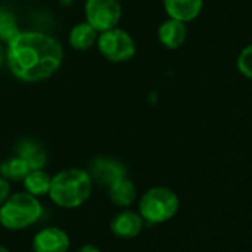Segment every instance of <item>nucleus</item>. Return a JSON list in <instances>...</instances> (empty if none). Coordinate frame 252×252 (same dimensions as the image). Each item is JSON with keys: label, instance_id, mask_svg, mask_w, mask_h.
<instances>
[{"label": "nucleus", "instance_id": "obj_22", "mask_svg": "<svg viewBox=\"0 0 252 252\" xmlns=\"http://www.w3.org/2000/svg\"><path fill=\"white\" fill-rule=\"evenodd\" d=\"M0 252H9V251H8V248H6V246H3L2 243H0Z\"/></svg>", "mask_w": 252, "mask_h": 252}, {"label": "nucleus", "instance_id": "obj_12", "mask_svg": "<svg viewBox=\"0 0 252 252\" xmlns=\"http://www.w3.org/2000/svg\"><path fill=\"white\" fill-rule=\"evenodd\" d=\"M108 196L110 200L120 208L131 206L137 199V189L135 184L128 177H120L114 183L108 186Z\"/></svg>", "mask_w": 252, "mask_h": 252}, {"label": "nucleus", "instance_id": "obj_5", "mask_svg": "<svg viewBox=\"0 0 252 252\" xmlns=\"http://www.w3.org/2000/svg\"><path fill=\"white\" fill-rule=\"evenodd\" d=\"M99 54L111 63H126L134 58L137 52L132 36L119 27L101 32L96 39Z\"/></svg>", "mask_w": 252, "mask_h": 252}, {"label": "nucleus", "instance_id": "obj_17", "mask_svg": "<svg viewBox=\"0 0 252 252\" xmlns=\"http://www.w3.org/2000/svg\"><path fill=\"white\" fill-rule=\"evenodd\" d=\"M18 32L15 15L8 9H0V42L8 43Z\"/></svg>", "mask_w": 252, "mask_h": 252}, {"label": "nucleus", "instance_id": "obj_4", "mask_svg": "<svg viewBox=\"0 0 252 252\" xmlns=\"http://www.w3.org/2000/svg\"><path fill=\"white\" fill-rule=\"evenodd\" d=\"M140 215L150 224H162L175 217L180 209L177 193L163 186L149 189L140 199Z\"/></svg>", "mask_w": 252, "mask_h": 252}, {"label": "nucleus", "instance_id": "obj_6", "mask_svg": "<svg viewBox=\"0 0 252 252\" xmlns=\"http://www.w3.org/2000/svg\"><path fill=\"white\" fill-rule=\"evenodd\" d=\"M85 18L98 33L117 27L122 18L119 0H86Z\"/></svg>", "mask_w": 252, "mask_h": 252}, {"label": "nucleus", "instance_id": "obj_7", "mask_svg": "<svg viewBox=\"0 0 252 252\" xmlns=\"http://www.w3.org/2000/svg\"><path fill=\"white\" fill-rule=\"evenodd\" d=\"M68 248L70 237L58 227H46L33 237L34 252H67Z\"/></svg>", "mask_w": 252, "mask_h": 252}, {"label": "nucleus", "instance_id": "obj_8", "mask_svg": "<svg viewBox=\"0 0 252 252\" xmlns=\"http://www.w3.org/2000/svg\"><path fill=\"white\" fill-rule=\"evenodd\" d=\"M89 175L92 178V183H98L99 186L108 187L117 178L125 177L126 171H125V166L114 159L98 158L91 163Z\"/></svg>", "mask_w": 252, "mask_h": 252}, {"label": "nucleus", "instance_id": "obj_19", "mask_svg": "<svg viewBox=\"0 0 252 252\" xmlns=\"http://www.w3.org/2000/svg\"><path fill=\"white\" fill-rule=\"evenodd\" d=\"M11 194V184L8 180L0 177V206L3 205V202L9 197Z\"/></svg>", "mask_w": 252, "mask_h": 252}, {"label": "nucleus", "instance_id": "obj_15", "mask_svg": "<svg viewBox=\"0 0 252 252\" xmlns=\"http://www.w3.org/2000/svg\"><path fill=\"white\" fill-rule=\"evenodd\" d=\"M30 171V165L20 156H12L0 163V177L8 181H23Z\"/></svg>", "mask_w": 252, "mask_h": 252}, {"label": "nucleus", "instance_id": "obj_16", "mask_svg": "<svg viewBox=\"0 0 252 252\" xmlns=\"http://www.w3.org/2000/svg\"><path fill=\"white\" fill-rule=\"evenodd\" d=\"M51 180L52 177L43 169H32L27 174V177L23 180V183H24L26 191L37 197V196H45L49 193Z\"/></svg>", "mask_w": 252, "mask_h": 252}, {"label": "nucleus", "instance_id": "obj_21", "mask_svg": "<svg viewBox=\"0 0 252 252\" xmlns=\"http://www.w3.org/2000/svg\"><path fill=\"white\" fill-rule=\"evenodd\" d=\"M3 63H5V49L2 48V43H0V68H2Z\"/></svg>", "mask_w": 252, "mask_h": 252}, {"label": "nucleus", "instance_id": "obj_20", "mask_svg": "<svg viewBox=\"0 0 252 252\" xmlns=\"http://www.w3.org/2000/svg\"><path fill=\"white\" fill-rule=\"evenodd\" d=\"M77 252H101L95 245H91V243H88V245H83V246H80L79 249H77Z\"/></svg>", "mask_w": 252, "mask_h": 252}, {"label": "nucleus", "instance_id": "obj_18", "mask_svg": "<svg viewBox=\"0 0 252 252\" xmlns=\"http://www.w3.org/2000/svg\"><path fill=\"white\" fill-rule=\"evenodd\" d=\"M236 67H237V71L252 80V43L246 45L237 55V60H236Z\"/></svg>", "mask_w": 252, "mask_h": 252}, {"label": "nucleus", "instance_id": "obj_2", "mask_svg": "<svg viewBox=\"0 0 252 252\" xmlns=\"http://www.w3.org/2000/svg\"><path fill=\"white\" fill-rule=\"evenodd\" d=\"M92 184L94 183L88 171L68 168L52 177L48 194L55 205L65 209H74L89 199Z\"/></svg>", "mask_w": 252, "mask_h": 252}, {"label": "nucleus", "instance_id": "obj_14", "mask_svg": "<svg viewBox=\"0 0 252 252\" xmlns=\"http://www.w3.org/2000/svg\"><path fill=\"white\" fill-rule=\"evenodd\" d=\"M17 156L23 158L32 169H43L46 165V152L33 140H23L17 147Z\"/></svg>", "mask_w": 252, "mask_h": 252}, {"label": "nucleus", "instance_id": "obj_10", "mask_svg": "<svg viewBox=\"0 0 252 252\" xmlns=\"http://www.w3.org/2000/svg\"><path fill=\"white\" fill-rule=\"evenodd\" d=\"M163 9L168 18L183 23L194 21L203 9V0H163Z\"/></svg>", "mask_w": 252, "mask_h": 252}, {"label": "nucleus", "instance_id": "obj_11", "mask_svg": "<svg viewBox=\"0 0 252 252\" xmlns=\"http://www.w3.org/2000/svg\"><path fill=\"white\" fill-rule=\"evenodd\" d=\"M187 34H189V32H187L186 23L174 20V18H168L158 29L159 42L166 49H178V48H181L187 40Z\"/></svg>", "mask_w": 252, "mask_h": 252}, {"label": "nucleus", "instance_id": "obj_9", "mask_svg": "<svg viewBox=\"0 0 252 252\" xmlns=\"http://www.w3.org/2000/svg\"><path fill=\"white\" fill-rule=\"evenodd\" d=\"M143 225H144V220L140 215V212H134L129 209H125L116 214L110 222V228L113 234L122 239L137 237L141 233Z\"/></svg>", "mask_w": 252, "mask_h": 252}, {"label": "nucleus", "instance_id": "obj_1", "mask_svg": "<svg viewBox=\"0 0 252 252\" xmlns=\"http://www.w3.org/2000/svg\"><path fill=\"white\" fill-rule=\"evenodd\" d=\"M63 45L46 33L18 32L9 42L5 60L11 73L23 82H42L54 76L63 64Z\"/></svg>", "mask_w": 252, "mask_h": 252}, {"label": "nucleus", "instance_id": "obj_13", "mask_svg": "<svg viewBox=\"0 0 252 252\" xmlns=\"http://www.w3.org/2000/svg\"><path fill=\"white\" fill-rule=\"evenodd\" d=\"M98 32L86 21L76 24L68 33V43L76 51H88L91 49L98 39Z\"/></svg>", "mask_w": 252, "mask_h": 252}, {"label": "nucleus", "instance_id": "obj_3", "mask_svg": "<svg viewBox=\"0 0 252 252\" xmlns=\"http://www.w3.org/2000/svg\"><path fill=\"white\" fill-rule=\"evenodd\" d=\"M43 214L39 199L27 191L9 194L0 206V224L8 230H24L33 225Z\"/></svg>", "mask_w": 252, "mask_h": 252}]
</instances>
